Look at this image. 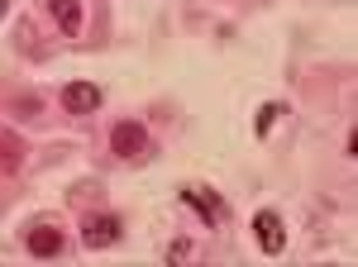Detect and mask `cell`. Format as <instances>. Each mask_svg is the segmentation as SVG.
Instances as JSON below:
<instances>
[{
    "instance_id": "cell-8",
    "label": "cell",
    "mask_w": 358,
    "mask_h": 267,
    "mask_svg": "<svg viewBox=\"0 0 358 267\" xmlns=\"http://www.w3.org/2000/svg\"><path fill=\"white\" fill-rule=\"evenodd\" d=\"M48 10H53V24L62 29L67 38L82 34V5H77V0H48Z\"/></svg>"
},
{
    "instance_id": "cell-9",
    "label": "cell",
    "mask_w": 358,
    "mask_h": 267,
    "mask_svg": "<svg viewBox=\"0 0 358 267\" xmlns=\"http://www.w3.org/2000/svg\"><path fill=\"white\" fill-rule=\"evenodd\" d=\"M192 258V243L187 239H172V248H167V263H187Z\"/></svg>"
},
{
    "instance_id": "cell-10",
    "label": "cell",
    "mask_w": 358,
    "mask_h": 267,
    "mask_svg": "<svg viewBox=\"0 0 358 267\" xmlns=\"http://www.w3.org/2000/svg\"><path fill=\"white\" fill-rule=\"evenodd\" d=\"M277 115H282V110H277V106H268V110H263V120H258V134H263V129H268V124H273V120H277Z\"/></svg>"
},
{
    "instance_id": "cell-3",
    "label": "cell",
    "mask_w": 358,
    "mask_h": 267,
    "mask_svg": "<svg viewBox=\"0 0 358 267\" xmlns=\"http://www.w3.org/2000/svg\"><path fill=\"white\" fill-rule=\"evenodd\" d=\"M82 243L96 248V253H101V248H115V243H120V219H115V215H86L82 219Z\"/></svg>"
},
{
    "instance_id": "cell-7",
    "label": "cell",
    "mask_w": 358,
    "mask_h": 267,
    "mask_svg": "<svg viewBox=\"0 0 358 267\" xmlns=\"http://www.w3.org/2000/svg\"><path fill=\"white\" fill-rule=\"evenodd\" d=\"M20 167H24V138L0 129V172L5 177H20Z\"/></svg>"
},
{
    "instance_id": "cell-6",
    "label": "cell",
    "mask_w": 358,
    "mask_h": 267,
    "mask_svg": "<svg viewBox=\"0 0 358 267\" xmlns=\"http://www.w3.org/2000/svg\"><path fill=\"white\" fill-rule=\"evenodd\" d=\"M62 110H67V115H91V110H101V86H96V81H67V86H62Z\"/></svg>"
},
{
    "instance_id": "cell-11",
    "label": "cell",
    "mask_w": 358,
    "mask_h": 267,
    "mask_svg": "<svg viewBox=\"0 0 358 267\" xmlns=\"http://www.w3.org/2000/svg\"><path fill=\"white\" fill-rule=\"evenodd\" d=\"M0 20H5V0H0Z\"/></svg>"
},
{
    "instance_id": "cell-2",
    "label": "cell",
    "mask_w": 358,
    "mask_h": 267,
    "mask_svg": "<svg viewBox=\"0 0 358 267\" xmlns=\"http://www.w3.org/2000/svg\"><path fill=\"white\" fill-rule=\"evenodd\" d=\"M182 205H192L206 224H220L224 219V201L210 187H201V182H187V187H182Z\"/></svg>"
},
{
    "instance_id": "cell-5",
    "label": "cell",
    "mask_w": 358,
    "mask_h": 267,
    "mask_svg": "<svg viewBox=\"0 0 358 267\" xmlns=\"http://www.w3.org/2000/svg\"><path fill=\"white\" fill-rule=\"evenodd\" d=\"M24 248L34 253V258H43V263H48V258H57V253L67 248V234H62L57 224H34V229L24 234Z\"/></svg>"
},
{
    "instance_id": "cell-1",
    "label": "cell",
    "mask_w": 358,
    "mask_h": 267,
    "mask_svg": "<svg viewBox=\"0 0 358 267\" xmlns=\"http://www.w3.org/2000/svg\"><path fill=\"white\" fill-rule=\"evenodd\" d=\"M110 148H115V158H124V162H138V158H148V129L138 124V120H120L110 129Z\"/></svg>"
},
{
    "instance_id": "cell-4",
    "label": "cell",
    "mask_w": 358,
    "mask_h": 267,
    "mask_svg": "<svg viewBox=\"0 0 358 267\" xmlns=\"http://www.w3.org/2000/svg\"><path fill=\"white\" fill-rule=\"evenodd\" d=\"M253 234H258V248H263L268 258H277V253L287 248V229H282V215L277 210H258L253 215Z\"/></svg>"
}]
</instances>
